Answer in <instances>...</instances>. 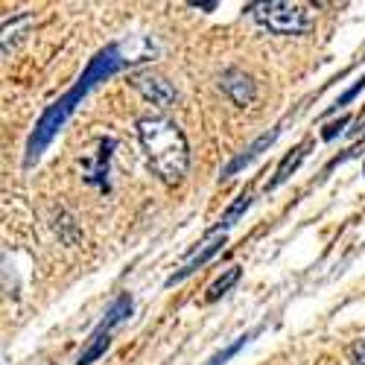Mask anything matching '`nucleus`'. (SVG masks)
<instances>
[{"mask_svg":"<svg viewBox=\"0 0 365 365\" xmlns=\"http://www.w3.org/2000/svg\"><path fill=\"white\" fill-rule=\"evenodd\" d=\"M155 53H158V47L152 44L149 38H140V36L126 38V41H117V44L100 50L94 58H91V65L85 68V73L76 79V85L68 91L65 97H58L41 114V120L36 123V132L29 135V140H26V158H24V164L33 167L41 158V152L50 146V140L58 135V129L65 126V120L73 114V108L88 97V91L94 88L97 82H106L108 76H114L117 71H123V68H129L135 62H146V58H152Z\"/></svg>","mask_w":365,"mask_h":365,"instance_id":"nucleus-1","label":"nucleus"},{"mask_svg":"<svg viewBox=\"0 0 365 365\" xmlns=\"http://www.w3.org/2000/svg\"><path fill=\"white\" fill-rule=\"evenodd\" d=\"M138 138L149 158V167L167 185H178L187 175L190 167V149L187 138L170 117H140L138 120Z\"/></svg>","mask_w":365,"mask_h":365,"instance_id":"nucleus-2","label":"nucleus"},{"mask_svg":"<svg viewBox=\"0 0 365 365\" xmlns=\"http://www.w3.org/2000/svg\"><path fill=\"white\" fill-rule=\"evenodd\" d=\"M252 9H255V21L275 36H301L310 29V12L301 4L269 0V4H255Z\"/></svg>","mask_w":365,"mask_h":365,"instance_id":"nucleus-3","label":"nucleus"},{"mask_svg":"<svg viewBox=\"0 0 365 365\" xmlns=\"http://www.w3.org/2000/svg\"><path fill=\"white\" fill-rule=\"evenodd\" d=\"M132 85L140 91L146 100H152V103L161 106V108H167V106H173V103L178 100L173 82H170L167 76H161V73H152V71L135 73V76H132Z\"/></svg>","mask_w":365,"mask_h":365,"instance_id":"nucleus-4","label":"nucleus"},{"mask_svg":"<svg viewBox=\"0 0 365 365\" xmlns=\"http://www.w3.org/2000/svg\"><path fill=\"white\" fill-rule=\"evenodd\" d=\"M220 88L228 94V100H231L234 106H240V108H246V106L255 103V97H257L255 79H252L246 71H237V68H231V71H225V73L220 76Z\"/></svg>","mask_w":365,"mask_h":365,"instance_id":"nucleus-5","label":"nucleus"},{"mask_svg":"<svg viewBox=\"0 0 365 365\" xmlns=\"http://www.w3.org/2000/svg\"><path fill=\"white\" fill-rule=\"evenodd\" d=\"M225 246V231H220V228H214V231H210L207 234V240H205V246H202V252L196 249L193 255H190V260L185 263V266H181L178 272H173V275L167 278V287H173V284H178V281H185L187 275H193V272L199 269V266H205L210 257H214L220 249Z\"/></svg>","mask_w":365,"mask_h":365,"instance_id":"nucleus-6","label":"nucleus"},{"mask_svg":"<svg viewBox=\"0 0 365 365\" xmlns=\"http://www.w3.org/2000/svg\"><path fill=\"white\" fill-rule=\"evenodd\" d=\"M278 135H281V126H275V129H272V132L260 135V138H257V140H255V143H252V146H249L246 152H240V155H237V158H234V161H231V164H228V167L222 170V181H225V178H231V175H234L237 170H242V167H246V164H252V161H255V158L260 155V152H263V149H269L272 143H275V140H278Z\"/></svg>","mask_w":365,"mask_h":365,"instance_id":"nucleus-7","label":"nucleus"},{"mask_svg":"<svg viewBox=\"0 0 365 365\" xmlns=\"http://www.w3.org/2000/svg\"><path fill=\"white\" fill-rule=\"evenodd\" d=\"M310 146H313V140H310V138H307V140H301V143H298V146L289 152V155H287V158L278 164V170H275V178H272L269 185H266V190H275V187H281L284 181H287V178H289V175H292V173L301 167V161L307 158V149H310Z\"/></svg>","mask_w":365,"mask_h":365,"instance_id":"nucleus-8","label":"nucleus"},{"mask_svg":"<svg viewBox=\"0 0 365 365\" xmlns=\"http://www.w3.org/2000/svg\"><path fill=\"white\" fill-rule=\"evenodd\" d=\"M126 316H132V295H129V292H123V295H120V298L111 304V310H108V316L100 322L97 333H111L117 324L126 322Z\"/></svg>","mask_w":365,"mask_h":365,"instance_id":"nucleus-9","label":"nucleus"},{"mask_svg":"<svg viewBox=\"0 0 365 365\" xmlns=\"http://www.w3.org/2000/svg\"><path fill=\"white\" fill-rule=\"evenodd\" d=\"M108 345H111V333H91V339H88V348L79 354V359H76V365H91L94 359H100L106 351H108Z\"/></svg>","mask_w":365,"mask_h":365,"instance_id":"nucleus-10","label":"nucleus"},{"mask_svg":"<svg viewBox=\"0 0 365 365\" xmlns=\"http://www.w3.org/2000/svg\"><path fill=\"white\" fill-rule=\"evenodd\" d=\"M252 190H242L231 205H228V210H225V214H222V220H220V231H225V228H231L242 214H246V210H249V205H252Z\"/></svg>","mask_w":365,"mask_h":365,"instance_id":"nucleus-11","label":"nucleus"},{"mask_svg":"<svg viewBox=\"0 0 365 365\" xmlns=\"http://www.w3.org/2000/svg\"><path fill=\"white\" fill-rule=\"evenodd\" d=\"M237 281H240V266H231V269L225 272L222 278H217L214 284L207 287V295H205V298H207V304L220 301V298H222V295H225V292H228V289H231V287H234Z\"/></svg>","mask_w":365,"mask_h":365,"instance_id":"nucleus-12","label":"nucleus"},{"mask_svg":"<svg viewBox=\"0 0 365 365\" xmlns=\"http://www.w3.org/2000/svg\"><path fill=\"white\" fill-rule=\"evenodd\" d=\"M111 149H114V140H100V155H97V170L88 175V181L94 185H103L106 187V173H108V158H111Z\"/></svg>","mask_w":365,"mask_h":365,"instance_id":"nucleus-13","label":"nucleus"},{"mask_svg":"<svg viewBox=\"0 0 365 365\" xmlns=\"http://www.w3.org/2000/svg\"><path fill=\"white\" fill-rule=\"evenodd\" d=\"M255 333H257V330H252V333H242V336H237V339H234V342H231L228 348H222L220 354H214V356H210V359H207L205 365H222V362H228L231 356H237V354H240V348L246 345V342H249V339L255 336Z\"/></svg>","mask_w":365,"mask_h":365,"instance_id":"nucleus-14","label":"nucleus"},{"mask_svg":"<svg viewBox=\"0 0 365 365\" xmlns=\"http://www.w3.org/2000/svg\"><path fill=\"white\" fill-rule=\"evenodd\" d=\"M362 88H365V73H362V79H356V82H354V88H348L345 94H342V97L336 100V106H348V103H351V100H354V97L359 94ZM336 106H333V108H336ZM333 108H330V111H333Z\"/></svg>","mask_w":365,"mask_h":365,"instance_id":"nucleus-15","label":"nucleus"},{"mask_svg":"<svg viewBox=\"0 0 365 365\" xmlns=\"http://www.w3.org/2000/svg\"><path fill=\"white\" fill-rule=\"evenodd\" d=\"M351 359H354V365H365V339L351 348Z\"/></svg>","mask_w":365,"mask_h":365,"instance_id":"nucleus-16","label":"nucleus"},{"mask_svg":"<svg viewBox=\"0 0 365 365\" xmlns=\"http://www.w3.org/2000/svg\"><path fill=\"white\" fill-rule=\"evenodd\" d=\"M342 126H348V117H339V123L327 126V129H324V140H333V138L339 135V129H342Z\"/></svg>","mask_w":365,"mask_h":365,"instance_id":"nucleus-17","label":"nucleus"},{"mask_svg":"<svg viewBox=\"0 0 365 365\" xmlns=\"http://www.w3.org/2000/svg\"><path fill=\"white\" fill-rule=\"evenodd\" d=\"M190 6H196V9H205V12H210V9H217V4H190Z\"/></svg>","mask_w":365,"mask_h":365,"instance_id":"nucleus-18","label":"nucleus"},{"mask_svg":"<svg viewBox=\"0 0 365 365\" xmlns=\"http://www.w3.org/2000/svg\"><path fill=\"white\" fill-rule=\"evenodd\" d=\"M362 170H365V164H362Z\"/></svg>","mask_w":365,"mask_h":365,"instance_id":"nucleus-19","label":"nucleus"}]
</instances>
